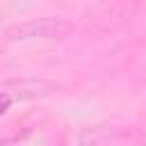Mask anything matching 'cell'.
Returning a JSON list of instances; mask_svg holds the SVG:
<instances>
[{
  "label": "cell",
  "mask_w": 146,
  "mask_h": 146,
  "mask_svg": "<svg viewBox=\"0 0 146 146\" xmlns=\"http://www.w3.org/2000/svg\"><path fill=\"white\" fill-rule=\"evenodd\" d=\"M73 32V25L59 16H41L16 23L5 30L9 41H34V39H64Z\"/></svg>",
  "instance_id": "cell-1"
},
{
  "label": "cell",
  "mask_w": 146,
  "mask_h": 146,
  "mask_svg": "<svg viewBox=\"0 0 146 146\" xmlns=\"http://www.w3.org/2000/svg\"><path fill=\"white\" fill-rule=\"evenodd\" d=\"M55 89L52 82L46 80H21L16 84V96L18 98H34V96H46Z\"/></svg>",
  "instance_id": "cell-2"
}]
</instances>
